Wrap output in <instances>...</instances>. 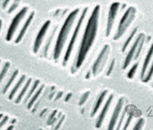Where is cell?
<instances>
[{"mask_svg":"<svg viewBox=\"0 0 153 130\" xmlns=\"http://www.w3.org/2000/svg\"><path fill=\"white\" fill-rule=\"evenodd\" d=\"M39 84H40L39 80H36V81L34 82V83H33V85L32 87H31L30 90H29V92L28 94V95H27V97H26V99H25V102H26L27 100H28L29 98L31 97V96L32 95V94L33 92H34V91L36 90V88L38 87V85H39Z\"/></svg>","mask_w":153,"mask_h":130,"instance_id":"484cf974","label":"cell"},{"mask_svg":"<svg viewBox=\"0 0 153 130\" xmlns=\"http://www.w3.org/2000/svg\"><path fill=\"white\" fill-rule=\"evenodd\" d=\"M133 118H134L133 113L130 112V113H129V114L128 115V116H127V118L126 119V121H125V125H123V129L125 130V129H127V128H128V127L129 126V125H130L131 122L133 120Z\"/></svg>","mask_w":153,"mask_h":130,"instance_id":"83f0119b","label":"cell"},{"mask_svg":"<svg viewBox=\"0 0 153 130\" xmlns=\"http://www.w3.org/2000/svg\"><path fill=\"white\" fill-rule=\"evenodd\" d=\"M110 53H111V46L109 44L105 45L93 65L92 74L93 76L98 75L102 71L104 67L109 59Z\"/></svg>","mask_w":153,"mask_h":130,"instance_id":"5b68a950","label":"cell"},{"mask_svg":"<svg viewBox=\"0 0 153 130\" xmlns=\"http://www.w3.org/2000/svg\"><path fill=\"white\" fill-rule=\"evenodd\" d=\"M144 36H146L144 35L143 33H140L139 35H138V37L137 39H136L134 43L132 45V46L131 47L130 50H129V53H127L126 57H125V61H124V63H123V69H126L127 67H129V65H130L131 61L133 60L134 59V57L135 55V53L137 52V48H138V46H139V44L140 41H141V39L143 38Z\"/></svg>","mask_w":153,"mask_h":130,"instance_id":"9c48e42d","label":"cell"},{"mask_svg":"<svg viewBox=\"0 0 153 130\" xmlns=\"http://www.w3.org/2000/svg\"><path fill=\"white\" fill-rule=\"evenodd\" d=\"M79 9L76 8L72 11L68 15L67 18L65 19L64 23H63L62 27H61L60 32L57 37L56 45H55L54 50V59H58L59 57L62 53L64 48L65 44L68 38L69 34L71 32L72 27L73 26L74 23L76 18V16H78Z\"/></svg>","mask_w":153,"mask_h":130,"instance_id":"7a4b0ae2","label":"cell"},{"mask_svg":"<svg viewBox=\"0 0 153 130\" xmlns=\"http://www.w3.org/2000/svg\"><path fill=\"white\" fill-rule=\"evenodd\" d=\"M10 67V64L9 62H6L5 65H4L3 69H2L1 73H0V84H1V83L3 79L5 77L6 74H7V72L8 71V69H9V68Z\"/></svg>","mask_w":153,"mask_h":130,"instance_id":"d4e9b609","label":"cell"},{"mask_svg":"<svg viewBox=\"0 0 153 130\" xmlns=\"http://www.w3.org/2000/svg\"><path fill=\"white\" fill-rule=\"evenodd\" d=\"M71 97H72V94H71V93H69L68 95H67L66 98H65V101H69V99H71Z\"/></svg>","mask_w":153,"mask_h":130,"instance_id":"836d02e7","label":"cell"},{"mask_svg":"<svg viewBox=\"0 0 153 130\" xmlns=\"http://www.w3.org/2000/svg\"><path fill=\"white\" fill-rule=\"evenodd\" d=\"M152 76H153V61L151 64V65H150V67H148L145 76H144V78L141 80L144 83H148L151 80Z\"/></svg>","mask_w":153,"mask_h":130,"instance_id":"ffe728a7","label":"cell"},{"mask_svg":"<svg viewBox=\"0 0 153 130\" xmlns=\"http://www.w3.org/2000/svg\"><path fill=\"white\" fill-rule=\"evenodd\" d=\"M43 88H44V86H41V87H40V89H38V90L37 91V92L36 93V95L33 96V97H32V99H31V100H30V101H29V104H28V108H30L31 106H32V105L33 104H34V102L36 101L37 100V99L38 98V97H39L40 96V94L42 93V90H43Z\"/></svg>","mask_w":153,"mask_h":130,"instance_id":"cb8c5ba5","label":"cell"},{"mask_svg":"<svg viewBox=\"0 0 153 130\" xmlns=\"http://www.w3.org/2000/svg\"><path fill=\"white\" fill-rule=\"evenodd\" d=\"M18 73H19L18 70H16V71H14V73L13 74L11 78H10V79H9V80H8V83H7V84L6 85V86L4 87V89H3V93H4V94L6 93V92L8 91V89H9L10 86H11V84L13 83L14 80H16V77H17V76H18Z\"/></svg>","mask_w":153,"mask_h":130,"instance_id":"44dd1931","label":"cell"},{"mask_svg":"<svg viewBox=\"0 0 153 130\" xmlns=\"http://www.w3.org/2000/svg\"><path fill=\"white\" fill-rule=\"evenodd\" d=\"M31 78H29V79L27 80V83L25 84L24 88L22 89V90L21 91V92L20 93V95H18V98H17V99H16V104L20 103V102L21 101V99H22L23 97H24V96L25 95V94L27 93V91L28 90L29 86H30V85H31Z\"/></svg>","mask_w":153,"mask_h":130,"instance_id":"ac0fdd59","label":"cell"},{"mask_svg":"<svg viewBox=\"0 0 153 130\" xmlns=\"http://www.w3.org/2000/svg\"><path fill=\"white\" fill-rule=\"evenodd\" d=\"M120 4L118 2H114L111 5L108 14L107 27H106V37H109L113 29L115 20H116L117 14L120 8Z\"/></svg>","mask_w":153,"mask_h":130,"instance_id":"52a82bcc","label":"cell"},{"mask_svg":"<svg viewBox=\"0 0 153 130\" xmlns=\"http://www.w3.org/2000/svg\"><path fill=\"white\" fill-rule=\"evenodd\" d=\"M126 115H127V107L125 108L124 110H122V113H121L120 118H119V119H118V124L116 125V129L119 130L121 129V126L123 125V122H124V120H125V118H126Z\"/></svg>","mask_w":153,"mask_h":130,"instance_id":"7402d4cb","label":"cell"},{"mask_svg":"<svg viewBox=\"0 0 153 130\" xmlns=\"http://www.w3.org/2000/svg\"><path fill=\"white\" fill-rule=\"evenodd\" d=\"M27 11H28V8L24 7L14 17V18L13 19L11 24H10L9 28H8L7 35H6V41H10L12 39L15 32L16 31L17 28L18 27L19 25H20L21 21L22 20V19L25 18Z\"/></svg>","mask_w":153,"mask_h":130,"instance_id":"8992f818","label":"cell"},{"mask_svg":"<svg viewBox=\"0 0 153 130\" xmlns=\"http://www.w3.org/2000/svg\"><path fill=\"white\" fill-rule=\"evenodd\" d=\"M8 117H7V116H6L5 118H4L3 119V120H2L1 122L0 123V128H1V127L3 126V125H4V124H5V123H6V122H7V121H8Z\"/></svg>","mask_w":153,"mask_h":130,"instance_id":"1f68e13d","label":"cell"},{"mask_svg":"<svg viewBox=\"0 0 153 130\" xmlns=\"http://www.w3.org/2000/svg\"><path fill=\"white\" fill-rule=\"evenodd\" d=\"M2 27V20L0 19V32H1V29Z\"/></svg>","mask_w":153,"mask_h":130,"instance_id":"e575fe53","label":"cell"},{"mask_svg":"<svg viewBox=\"0 0 153 130\" xmlns=\"http://www.w3.org/2000/svg\"><path fill=\"white\" fill-rule=\"evenodd\" d=\"M33 17H34V12L31 13L30 16H29L28 19H27L26 22H25L24 26H23L22 29L20 30V34H19V35L18 36V37H17L16 41H15V42H16V44L20 43V42L21 41H22V38H23V37H24V36H25V33H26L27 29H28V27H29V25H30L31 23L32 22Z\"/></svg>","mask_w":153,"mask_h":130,"instance_id":"4fadbf2b","label":"cell"},{"mask_svg":"<svg viewBox=\"0 0 153 130\" xmlns=\"http://www.w3.org/2000/svg\"><path fill=\"white\" fill-rule=\"evenodd\" d=\"M144 124H145V119L141 118H140L139 120L137 121V122L136 123L134 127H133V130H140L143 129L144 126Z\"/></svg>","mask_w":153,"mask_h":130,"instance_id":"4316f807","label":"cell"},{"mask_svg":"<svg viewBox=\"0 0 153 130\" xmlns=\"http://www.w3.org/2000/svg\"><path fill=\"white\" fill-rule=\"evenodd\" d=\"M124 104H125L124 98L123 97L120 98V99H118V101L116 104V107L114 108L111 118L110 119L109 126H108V129L109 130H113L115 129V127H116L117 122L118 121V119L120 118V116L123 109Z\"/></svg>","mask_w":153,"mask_h":130,"instance_id":"ba28073f","label":"cell"},{"mask_svg":"<svg viewBox=\"0 0 153 130\" xmlns=\"http://www.w3.org/2000/svg\"><path fill=\"white\" fill-rule=\"evenodd\" d=\"M25 79H26V76H25V75H23L22 77L20 78V79L18 80V82L17 83L16 86L14 87V88L12 89V91L10 92V95H9V99H12L14 97L15 95H16L17 92H18V90L19 89V88L22 86V85L23 84V83H24V81L25 80Z\"/></svg>","mask_w":153,"mask_h":130,"instance_id":"e0dca14e","label":"cell"},{"mask_svg":"<svg viewBox=\"0 0 153 130\" xmlns=\"http://www.w3.org/2000/svg\"><path fill=\"white\" fill-rule=\"evenodd\" d=\"M10 2V0H6L5 2H4V3L3 4V8H5L6 6H8V4H9V2Z\"/></svg>","mask_w":153,"mask_h":130,"instance_id":"d6a6232c","label":"cell"},{"mask_svg":"<svg viewBox=\"0 0 153 130\" xmlns=\"http://www.w3.org/2000/svg\"><path fill=\"white\" fill-rule=\"evenodd\" d=\"M107 93H108V91L105 90V91H103L100 94V95L99 96L98 99H97L96 102H95L94 107H93V108L92 112H91V117H93L94 116H95V114H96L97 111H98V110L100 109V108L102 104V102L104 101V100H105V99L106 96H107Z\"/></svg>","mask_w":153,"mask_h":130,"instance_id":"5bb4252c","label":"cell"},{"mask_svg":"<svg viewBox=\"0 0 153 130\" xmlns=\"http://www.w3.org/2000/svg\"><path fill=\"white\" fill-rule=\"evenodd\" d=\"M0 63H1V59H0Z\"/></svg>","mask_w":153,"mask_h":130,"instance_id":"8d00e7d4","label":"cell"},{"mask_svg":"<svg viewBox=\"0 0 153 130\" xmlns=\"http://www.w3.org/2000/svg\"><path fill=\"white\" fill-rule=\"evenodd\" d=\"M19 4H20V0H16V1L14 2V3L13 4V5L10 7L9 10H8V14L13 12L14 11L16 10L17 8H18V6H19Z\"/></svg>","mask_w":153,"mask_h":130,"instance_id":"4dcf8cb0","label":"cell"},{"mask_svg":"<svg viewBox=\"0 0 153 130\" xmlns=\"http://www.w3.org/2000/svg\"><path fill=\"white\" fill-rule=\"evenodd\" d=\"M138 67H139V62H137V63H135L134 65H133L132 67H131V69H129V71H128V73H127V77H128L129 79H131V78H133L134 77V75H135L136 72H137V71Z\"/></svg>","mask_w":153,"mask_h":130,"instance_id":"603a6c76","label":"cell"},{"mask_svg":"<svg viewBox=\"0 0 153 130\" xmlns=\"http://www.w3.org/2000/svg\"><path fill=\"white\" fill-rule=\"evenodd\" d=\"M145 41H146V36H144V37L142 38V39H141V41H140V42H139V46H138V48L137 50V52H136L134 57V59H133L134 60H137V59L139 57L140 55H141V51H142V50H143L144 44H145Z\"/></svg>","mask_w":153,"mask_h":130,"instance_id":"d6986e66","label":"cell"},{"mask_svg":"<svg viewBox=\"0 0 153 130\" xmlns=\"http://www.w3.org/2000/svg\"><path fill=\"white\" fill-rule=\"evenodd\" d=\"M50 20L46 21V22L44 23V25H42L41 29H40L39 32H38L37 35L36 39L35 40L34 45H33V51H34L35 53H38V50H39L40 46H41L42 45V41H43L45 38V36L47 32H48L49 27H50Z\"/></svg>","mask_w":153,"mask_h":130,"instance_id":"30bf717a","label":"cell"},{"mask_svg":"<svg viewBox=\"0 0 153 130\" xmlns=\"http://www.w3.org/2000/svg\"><path fill=\"white\" fill-rule=\"evenodd\" d=\"M100 11V6L97 5L93 9L88 19L79 49L77 57L74 64L75 70H77L83 65L86 55H88L89 50L94 43L99 26Z\"/></svg>","mask_w":153,"mask_h":130,"instance_id":"6da1fadb","label":"cell"},{"mask_svg":"<svg viewBox=\"0 0 153 130\" xmlns=\"http://www.w3.org/2000/svg\"><path fill=\"white\" fill-rule=\"evenodd\" d=\"M137 31H138V28H137V27H135V28L132 31H131V32L130 33V35H129V37H127V39L125 40V43H124V44H123V48H122V52L123 53H125V51H126L127 47L129 46V44H130L131 41H132L133 38L134 37V36H135L136 34H137Z\"/></svg>","mask_w":153,"mask_h":130,"instance_id":"2e32d148","label":"cell"},{"mask_svg":"<svg viewBox=\"0 0 153 130\" xmlns=\"http://www.w3.org/2000/svg\"><path fill=\"white\" fill-rule=\"evenodd\" d=\"M88 8H85L83 10L82 14V15H81L79 19L77 24H76V25L75 30H74V32L73 34V36H72L71 41H70V43L68 44V46L66 52H65V54L64 55V58H63V64L64 66L66 65V63L69 60L70 57H71V53H72V52H73L74 46H75L76 39H77L78 35H79V33L81 27H82L83 22H84L85 17H86L87 13H88Z\"/></svg>","mask_w":153,"mask_h":130,"instance_id":"277c9868","label":"cell"},{"mask_svg":"<svg viewBox=\"0 0 153 130\" xmlns=\"http://www.w3.org/2000/svg\"><path fill=\"white\" fill-rule=\"evenodd\" d=\"M113 99H114V95H111L109 97V98H108L107 101H106L102 110V111L100 112V114L99 115L98 118H97L96 123H95V125H96L97 128H100V127H101L102 125L104 120H105L106 116H107V113L109 111L110 107H111Z\"/></svg>","mask_w":153,"mask_h":130,"instance_id":"8fae6325","label":"cell"},{"mask_svg":"<svg viewBox=\"0 0 153 130\" xmlns=\"http://www.w3.org/2000/svg\"><path fill=\"white\" fill-rule=\"evenodd\" d=\"M137 11L134 7H129L125 14H123L119 22L116 32L115 34L113 39L114 41H118L126 33V32L130 26L133 21L134 20L137 16Z\"/></svg>","mask_w":153,"mask_h":130,"instance_id":"3957f363","label":"cell"},{"mask_svg":"<svg viewBox=\"0 0 153 130\" xmlns=\"http://www.w3.org/2000/svg\"><path fill=\"white\" fill-rule=\"evenodd\" d=\"M152 57H153V43L152 44L151 46H150L147 55H146L145 60H144L143 66H142V69H141V80L143 79L144 76H145L146 71H147L148 67H149V65L150 62H151Z\"/></svg>","mask_w":153,"mask_h":130,"instance_id":"7c38bea8","label":"cell"},{"mask_svg":"<svg viewBox=\"0 0 153 130\" xmlns=\"http://www.w3.org/2000/svg\"><path fill=\"white\" fill-rule=\"evenodd\" d=\"M115 65H116V60L115 59H113V60L111 61V62L110 63V65L109 68H108L107 69V76H110L111 75V74L112 73V71H113V70L115 67Z\"/></svg>","mask_w":153,"mask_h":130,"instance_id":"f546056e","label":"cell"},{"mask_svg":"<svg viewBox=\"0 0 153 130\" xmlns=\"http://www.w3.org/2000/svg\"><path fill=\"white\" fill-rule=\"evenodd\" d=\"M1 117H2V115H0V118H1Z\"/></svg>","mask_w":153,"mask_h":130,"instance_id":"d590c367","label":"cell"},{"mask_svg":"<svg viewBox=\"0 0 153 130\" xmlns=\"http://www.w3.org/2000/svg\"><path fill=\"white\" fill-rule=\"evenodd\" d=\"M89 95H90V92H86V93H84V95H82V97H81V99L79 100V104L80 106L83 105V104H84L85 102L88 100Z\"/></svg>","mask_w":153,"mask_h":130,"instance_id":"f1b7e54d","label":"cell"},{"mask_svg":"<svg viewBox=\"0 0 153 130\" xmlns=\"http://www.w3.org/2000/svg\"><path fill=\"white\" fill-rule=\"evenodd\" d=\"M57 29H58V27H56L54 29H53L52 34H51V35L50 36V37L48 38V41H47L46 45H45V48H44V55H45V57H48V52H49V49H50V46H51V44H52V41H53V39H54V37L55 35H56Z\"/></svg>","mask_w":153,"mask_h":130,"instance_id":"9a60e30c","label":"cell"}]
</instances>
